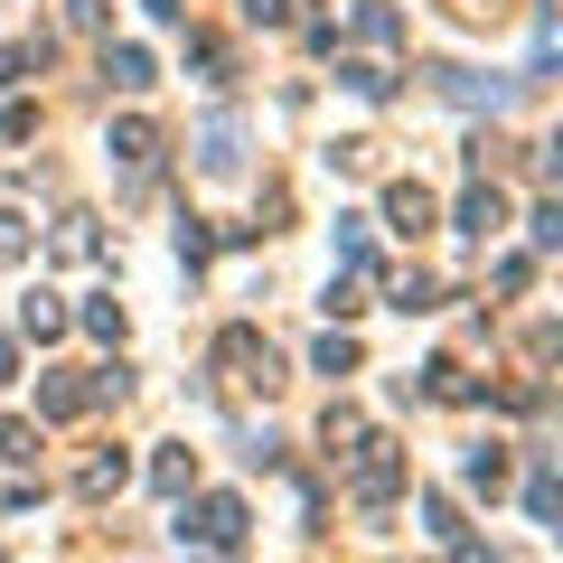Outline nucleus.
I'll list each match as a JSON object with an SVG mask.
<instances>
[{
  "label": "nucleus",
  "instance_id": "obj_1",
  "mask_svg": "<svg viewBox=\"0 0 563 563\" xmlns=\"http://www.w3.org/2000/svg\"><path fill=\"white\" fill-rule=\"evenodd\" d=\"M395 488H404V451L395 442H366L357 470H347V498H357V507H395Z\"/></svg>",
  "mask_w": 563,
  "mask_h": 563
},
{
  "label": "nucleus",
  "instance_id": "obj_2",
  "mask_svg": "<svg viewBox=\"0 0 563 563\" xmlns=\"http://www.w3.org/2000/svg\"><path fill=\"white\" fill-rule=\"evenodd\" d=\"M179 536H198L207 554H235V544H244V498H225V488H217V498H198L179 517Z\"/></svg>",
  "mask_w": 563,
  "mask_h": 563
},
{
  "label": "nucleus",
  "instance_id": "obj_3",
  "mask_svg": "<svg viewBox=\"0 0 563 563\" xmlns=\"http://www.w3.org/2000/svg\"><path fill=\"white\" fill-rule=\"evenodd\" d=\"M217 357L235 366V385H254V395H273V385H282V357L254 339V329H225V339H217Z\"/></svg>",
  "mask_w": 563,
  "mask_h": 563
},
{
  "label": "nucleus",
  "instance_id": "obj_4",
  "mask_svg": "<svg viewBox=\"0 0 563 563\" xmlns=\"http://www.w3.org/2000/svg\"><path fill=\"white\" fill-rule=\"evenodd\" d=\"M198 169H207V179H235V169H244V122L235 113H217L198 132Z\"/></svg>",
  "mask_w": 563,
  "mask_h": 563
},
{
  "label": "nucleus",
  "instance_id": "obj_5",
  "mask_svg": "<svg viewBox=\"0 0 563 563\" xmlns=\"http://www.w3.org/2000/svg\"><path fill=\"white\" fill-rule=\"evenodd\" d=\"M103 76H113L122 95H151V85H161V66H151V47H103Z\"/></svg>",
  "mask_w": 563,
  "mask_h": 563
},
{
  "label": "nucleus",
  "instance_id": "obj_6",
  "mask_svg": "<svg viewBox=\"0 0 563 563\" xmlns=\"http://www.w3.org/2000/svg\"><path fill=\"white\" fill-rule=\"evenodd\" d=\"M103 151H113V161H132V169H151V161H161V132H151V122H141V113H122Z\"/></svg>",
  "mask_w": 563,
  "mask_h": 563
},
{
  "label": "nucleus",
  "instance_id": "obj_7",
  "mask_svg": "<svg viewBox=\"0 0 563 563\" xmlns=\"http://www.w3.org/2000/svg\"><path fill=\"white\" fill-rule=\"evenodd\" d=\"M385 217H395V235H422V225H432V188L395 179V188H385Z\"/></svg>",
  "mask_w": 563,
  "mask_h": 563
},
{
  "label": "nucleus",
  "instance_id": "obj_8",
  "mask_svg": "<svg viewBox=\"0 0 563 563\" xmlns=\"http://www.w3.org/2000/svg\"><path fill=\"white\" fill-rule=\"evenodd\" d=\"M507 225V198L498 188H461V235H498Z\"/></svg>",
  "mask_w": 563,
  "mask_h": 563
},
{
  "label": "nucleus",
  "instance_id": "obj_9",
  "mask_svg": "<svg viewBox=\"0 0 563 563\" xmlns=\"http://www.w3.org/2000/svg\"><path fill=\"white\" fill-rule=\"evenodd\" d=\"M357 38L366 47H395L404 38V10H395V0H357Z\"/></svg>",
  "mask_w": 563,
  "mask_h": 563
},
{
  "label": "nucleus",
  "instance_id": "obj_10",
  "mask_svg": "<svg viewBox=\"0 0 563 563\" xmlns=\"http://www.w3.org/2000/svg\"><path fill=\"white\" fill-rule=\"evenodd\" d=\"M151 488H161V498H188V488H198V451H161V461H151Z\"/></svg>",
  "mask_w": 563,
  "mask_h": 563
},
{
  "label": "nucleus",
  "instance_id": "obj_11",
  "mask_svg": "<svg viewBox=\"0 0 563 563\" xmlns=\"http://www.w3.org/2000/svg\"><path fill=\"white\" fill-rule=\"evenodd\" d=\"M122 479H132V461H122V451H95V461L76 470V488H85V498H113Z\"/></svg>",
  "mask_w": 563,
  "mask_h": 563
},
{
  "label": "nucleus",
  "instance_id": "obj_12",
  "mask_svg": "<svg viewBox=\"0 0 563 563\" xmlns=\"http://www.w3.org/2000/svg\"><path fill=\"white\" fill-rule=\"evenodd\" d=\"M20 329H29V339H66V301H57V291H29V301H20Z\"/></svg>",
  "mask_w": 563,
  "mask_h": 563
},
{
  "label": "nucleus",
  "instance_id": "obj_13",
  "mask_svg": "<svg viewBox=\"0 0 563 563\" xmlns=\"http://www.w3.org/2000/svg\"><path fill=\"white\" fill-rule=\"evenodd\" d=\"M38 413H47V422H76V413H85V385H76V376H47V385H38Z\"/></svg>",
  "mask_w": 563,
  "mask_h": 563
},
{
  "label": "nucleus",
  "instance_id": "obj_14",
  "mask_svg": "<svg viewBox=\"0 0 563 563\" xmlns=\"http://www.w3.org/2000/svg\"><path fill=\"white\" fill-rule=\"evenodd\" d=\"M339 85H347V95H366V103H376V95H395V76H385L376 57H347V66H339Z\"/></svg>",
  "mask_w": 563,
  "mask_h": 563
},
{
  "label": "nucleus",
  "instance_id": "obj_15",
  "mask_svg": "<svg viewBox=\"0 0 563 563\" xmlns=\"http://www.w3.org/2000/svg\"><path fill=\"white\" fill-rule=\"evenodd\" d=\"M470 488H479V498H498V488H507V451H498V442L470 451Z\"/></svg>",
  "mask_w": 563,
  "mask_h": 563
},
{
  "label": "nucleus",
  "instance_id": "obj_16",
  "mask_svg": "<svg viewBox=\"0 0 563 563\" xmlns=\"http://www.w3.org/2000/svg\"><path fill=\"white\" fill-rule=\"evenodd\" d=\"M310 366H320V376H347V366H357V339H347V329H329V339L310 347Z\"/></svg>",
  "mask_w": 563,
  "mask_h": 563
},
{
  "label": "nucleus",
  "instance_id": "obj_17",
  "mask_svg": "<svg viewBox=\"0 0 563 563\" xmlns=\"http://www.w3.org/2000/svg\"><path fill=\"white\" fill-rule=\"evenodd\" d=\"M339 263H347V273H366V263H376V244H366V217H339Z\"/></svg>",
  "mask_w": 563,
  "mask_h": 563
},
{
  "label": "nucleus",
  "instance_id": "obj_18",
  "mask_svg": "<svg viewBox=\"0 0 563 563\" xmlns=\"http://www.w3.org/2000/svg\"><path fill=\"white\" fill-rule=\"evenodd\" d=\"M422 526H432V544H461V507H451L442 488H432V498H422Z\"/></svg>",
  "mask_w": 563,
  "mask_h": 563
},
{
  "label": "nucleus",
  "instance_id": "obj_19",
  "mask_svg": "<svg viewBox=\"0 0 563 563\" xmlns=\"http://www.w3.org/2000/svg\"><path fill=\"white\" fill-rule=\"evenodd\" d=\"M526 235H536V254H554V244H563V207H554V198H536V217H526Z\"/></svg>",
  "mask_w": 563,
  "mask_h": 563
},
{
  "label": "nucleus",
  "instance_id": "obj_20",
  "mask_svg": "<svg viewBox=\"0 0 563 563\" xmlns=\"http://www.w3.org/2000/svg\"><path fill=\"white\" fill-rule=\"evenodd\" d=\"M57 254H66V263L95 254V217H57Z\"/></svg>",
  "mask_w": 563,
  "mask_h": 563
},
{
  "label": "nucleus",
  "instance_id": "obj_21",
  "mask_svg": "<svg viewBox=\"0 0 563 563\" xmlns=\"http://www.w3.org/2000/svg\"><path fill=\"white\" fill-rule=\"evenodd\" d=\"M526 517H536V526L554 517V470H544V461H536V479H526Z\"/></svg>",
  "mask_w": 563,
  "mask_h": 563
},
{
  "label": "nucleus",
  "instance_id": "obj_22",
  "mask_svg": "<svg viewBox=\"0 0 563 563\" xmlns=\"http://www.w3.org/2000/svg\"><path fill=\"white\" fill-rule=\"evenodd\" d=\"M207 254H217V235H207V225H198V217H188V225H179V263H188V273H198V263H207Z\"/></svg>",
  "mask_w": 563,
  "mask_h": 563
},
{
  "label": "nucleus",
  "instance_id": "obj_23",
  "mask_svg": "<svg viewBox=\"0 0 563 563\" xmlns=\"http://www.w3.org/2000/svg\"><path fill=\"white\" fill-rule=\"evenodd\" d=\"M395 310H432V273H395Z\"/></svg>",
  "mask_w": 563,
  "mask_h": 563
},
{
  "label": "nucleus",
  "instance_id": "obj_24",
  "mask_svg": "<svg viewBox=\"0 0 563 563\" xmlns=\"http://www.w3.org/2000/svg\"><path fill=\"white\" fill-rule=\"evenodd\" d=\"M29 254V217H10V207H0V263H20Z\"/></svg>",
  "mask_w": 563,
  "mask_h": 563
},
{
  "label": "nucleus",
  "instance_id": "obj_25",
  "mask_svg": "<svg viewBox=\"0 0 563 563\" xmlns=\"http://www.w3.org/2000/svg\"><path fill=\"white\" fill-rule=\"evenodd\" d=\"M526 282H536V263H526V254H498V291H507V301H517Z\"/></svg>",
  "mask_w": 563,
  "mask_h": 563
},
{
  "label": "nucleus",
  "instance_id": "obj_26",
  "mask_svg": "<svg viewBox=\"0 0 563 563\" xmlns=\"http://www.w3.org/2000/svg\"><path fill=\"white\" fill-rule=\"evenodd\" d=\"M76 320H85V329H95V339H122V310H113V301H85V310H76Z\"/></svg>",
  "mask_w": 563,
  "mask_h": 563
},
{
  "label": "nucleus",
  "instance_id": "obj_27",
  "mask_svg": "<svg viewBox=\"0 0 563 563\" xmlns=\"http://www.w3.org/2000/svg\"><path fill=\"white\" fill-rule=\"evenodd\" d=\"M29 451H38V432L29 422H0V461H29Z\"/></svg>",
  "mask_w": 563,
  "mask_h": 563
},
{
  "label": "nucleus",
  "instance_id": "obj_28",
  "mask_svg": "<svg viewBox=\"0 0 563 563\" xmlns=\"http://www.w3.org/2000/svg\"><path fill=\"white\" fill-rule=\"evenodd\" d=\"M29 66H38V47H0V85H20Z\"/></svg>",
  "mask_w": 563,
  "mask_h": 563
},
{
  "label": "nucleus",
  "instance_id": "obj_29",
  "mask_svg": "<svg viewBox=\"0 0 563 563\" xmlns=\"http://www.w3.org/2000/svg\"><path fill=\"white\" fill-rule=\"evenodd\" d=\"M10 366H20V347H10V339H0V376H10Z\"/></svg>",
  "mask_w": 563,
  "mask_h": 563
}]
</instances>
